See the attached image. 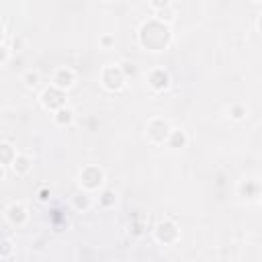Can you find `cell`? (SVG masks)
<instances>
[{"mask_svg":"<svg viewBox=\"0 0 262 262\" xmlns=\"http://www.w3.org/2000/svg\"><path fill=\"white\" fill-rule=\"evenodd\" d=\"M27 219H29V213H27L25 205H20V203H12V205L6 209V221H8L10 225H14V227L25 225Z\"/></svg>","mask_w":262,"mask_h":262,"instance_id":"9c48e42d","label":"cell"},{"mask_svg":"<svg viewBox=\"0 0 262 262\" xmlns=\"http://www.w3.org/2000/svg\"><path fill=\"white\" fill-rule=\"evenodd\" d=\"M170 4H172V0H149V6H151L154 10L166 8V6H170Z\"/></svg>","mask_w":262,"mask_h":262,"instance_id":"44dd1931","label":"cell"},{"mask_svg":"<svg viewBox=\"0 0 262 262\" xmlns=\"http://www.w3.org/2000/svg\"><path fill=\"white\" fill-rule=\"evenodd\" d=\"M178 225L172 221V219H164L156 225V239L162 242V244H174L178 239Z\"/></svg>","mask_w":262,"mask_h":262,"instance_id":"5b68a950","label":"cell"},{"mask_svg":"<svg viewBox=\"0 0 262 262\" xmlns=\"http://www.w3.org/2000/svg\"><path fill=\"white\" fill-rule=\"evenodd\" d=\"M31 166H33V160L27 156V154H14L12 162H10V168L14 170V174L18 176H25L31 172Z\"/></svg>","mask_w":262,"mask_h":262,"instance_id":"30bf717a","label":"cell"},{"mask_svg":"<svg viewBox=\"0 0 262 262\" xmlns=\"http://www.w3.org/2000/svg\"><path fill=\"white\" fill-rule=\"evenodd\" d=\"M147 86H149L154 92H164V90L170 86V76H168V72L162 70V68L151 70L149 76H147Z\"/></svg>","mask_w":262,"mask_h":262,"instance_id":"8992f818","label":"cell"},{"mask_svg":"<svg viewBox=\"0 0 262 262\" xmlns=\"http://www.w3.org/2000/svg\"><path fill=\"white\" fill-rule=\"evenodd\" d=\"M74 119H76V113L70 108V106H59L57 111H53V123L57 125V127H66V125H72L74 123Z\"/></svg>","mask_w":262,"mask_h":262,"instance_id":"8fae6325","label":"cell"},{"mask_svg":"<svg viewBox=\"0 0 262 262\" xmlns=\"http://www.w3.org/2000/svg\"><path fill=\"white\" fill-rule=\"evenodd\" d=\"M2 37H4V31H2V27H0V41H2Z\"/></svg>","mask_w":262,"mask_h":262,"instance_id":"d4e9b609","label":"cell"},{"mask_svg":"<svg viewBox=\"0 0 262 262\" xmlns=\"http://www.w3.org/2000/svg\"><path fill=\"white\" fill-rule=\"evenodd\" d=\"M41 104L47 108V111H57L59 106H63L66 104V90H61V88H57V86H49V88H45L43 92H41Z\"/></svg>","mask_w":262,"mask_h":262,"instance_id":"277c9868","label":"cell"},{"mask_svg":"<svg viewBox=\"0 0 262 262\" xmlns=\"http://www.w3.org/2000/svg\"><path fill=\"white\" fill-rule=\"evenodd\" d=\"M39 80H41L39 70H27V72L23 74V82H25L27 88H35V86L39 84Z\"/></svg>","mask_w":262,"mask_h":262,"instance_id":"9a60e30c","label":"cell"},{"mask_svg":"<svg viewBox=\"0 0 262 262\" xmlns=\"http://www.w3.org/2000/svg\"><path fill=\"white\" fill-rule=\"evenodd\" d=\"M104 182V172L98 166H84L80 170V184L84 190H94Z\"/></svg>","mask_w":262,"mask_h":262,"instance_id":"3957f363","label":"cell"},{"mask_svg":"<svg viewBox=\"0 0 262 262\" xmlns=\"http://www.w3.org/2000/svg\"><path fill=\"white\" fill-rule=\"evenodd\" d=\"M119 68L123 70L125 78H129V76H135V74H137V66H135L133 61H123V63H121Z\"/></svg>","mask_w":262,"mask_h":262,"instance_id":"ac0fdd59","label":"cell"},{"mask_svg":"<svg viewBox=\"0 0 262 262\" xmlns=\"http://www.w3.org/2000/svg\"><path fill=\"white\" fill-rule=\"evenodd\" d=\"M90 203H92V201H90V196H88L86 192H78V194L74 196V207H76V209H88Z\"/></svg>","mask_w":262,"mask_h":262,"instance_id":"e0dca14e","label":"cell"},{"mask_svg":"<svg viewBox=\"0 0 262 262\" xmlns=\"http://www.w3.org/2000/svg\"><path fill=\"white\" fill-rule=\"evenodd\" d=\"M6 59H8V49H6V47L0 43V63H4Z\"/></svg>","mask_w":262,"mask_h":262,"instance_id":"603a6c76","label":"cell"},{"mask_svg":"<svg viewBox=\"0 0 262 262\" xmlns=\"http://www.w3.org/2000/svg\"><path fill=\"white\" fill-rule=\"evenodd\" d=\"M14 149H12V145L10 143H0V164L4 166V164H10L12 162V158H14Z\"/></svg>","mask_w":262,"mask_h":262,"instance_id":"2e32d148","label":"cell"},{"mask_svg":"<svg viewBox=\"0 0 262 262\" xmlns=\"http://www.w3.org/2000/svg\"><path fill=\"white\" fill-rule=\"evenodd\" d=\"M254 2H260V0H254Z\"/></svg>","mask_w":262,"mask_h":262,"instance_id":"484cf974","label":"cell"},{"mask_svg":"<svg viewBox=\"0 0 262 262\" xmlns=\"http://www.w3.org/2000/svg\"><path fill=\"white\" fill-rule=\"evenodd\" d=\"M166 143H168L172 149H182V147H186L188 137H186V133H184L182 129H170V135H168Z\"/></svg>","mask_w":262,"mask_h":262,"instance_id":"7c38bea8","label":"cell"},{"mask_svg":"<svg viewBox=\"0 0 262 262\" xmlns=\"http://www.w3.org/2000/svg\"><path fill=\"white\" fill-rule=\"evenodd\" d=\"M100 45H102V49L113 47V45H115V37H113V35H102V37H100Z\"/></svg>","mask_w":262,"mask_h":262,"instance_id":"7402d4cb","label":"cell"},{"mask_svg":"<svg viewBox=\"0 0 262 262\" xmlns=\"http://www.w3.org/2000/svg\"><path fill=\"white\" fill-rule=\"evenodd\" d=\"M2 176H4V166L0 164V178H2Z\"/></svg>","mask_w":262,"mask_h":262,"instance_id":"cb8c5ba5","label":"cell"},{"mask_svg":"<svg viewBox=\"0 0 262 262\" xmlns=\"http://www.w3.org/2000/svg\"><path fill=\"white\" fill-rule=\"evenodd\" d=\"M53 86L61 88V90H70L76 84V72L72 68H57L53 74Z\"/></svg>","mask_w":262,"mask_h":262,"instance_id":"52a82bcc","label":"cell"},{"mask_svg":"<svg viewBox=\"0 0 262 262\" xmlns=\"http://www.w3.org/2000/svg\"><path fill=\"white\" fill-rule=\"evenodd\" d=\"M246 113H248V108H246V104H242V102H233V104L227 106V115H229L233 121H242V119L246 117Z\"/></svg>","mask_w":262,"mask_h":262,"instance_id":"5bb4252c","label":"cell"},{"mask_svg":"<svg viewBox=\"0 0 262 262\" xmlns=\"http://www.w3.org/2000/svg\"><path fill=\"white\" fill-rule=\"evenodd\" d=\"M170 123L166 119H151L145 127V137L151 141V143H164L170 135Z\"/></svg>","mask_w":262,"mask_h":262,"instance_id":"7a4b0ae2","label":"cell"},{"mask_svg":"<svg viewBox=\"0 0 262 262\" xmlns=\"http://www.w3.org/2000/svg\"><path fill=\"white\" fill-rule=\"evenodd\" d=\"M100 82H102V86H104L106 90L115 92V90H121V88L125 86L127 78H125V74H123V70H121L119 66H106V68L100 72Z\"/></svg>","mask_w":262,"mask_h":262,"instance_id":"6da1fadb","label":"cell"},{"mask_svg":"<svg viewBox=\"0 0 262 262\" xmlns=\"http://www.w3.org/2000/svg\"><path fill=\"white\" fill-rule=\"evenodd\" d=\"M49 196H51V190H49V186H41V188H39V194H37V199H39L41 203H47V201H49Z\"/></svg>","mask_w":262,"mask_h":262,"instance_id":"ffe728a7","label":"cell"},{"mask_svg":"<svg viewBox=\"0 0 262 262\" xmlns=\"http://www.w3.org/2000/svg\"><path fill=\"white\" fill-rule=\"evenodd\" d=\"M100 205H104V207L115 205V192H113V190H104V192L100 194Z\"/></svg>","mask_w":262,"mask_h":262,"instance_id":"d6986e66","label":"cell"},{"mask_svg":"<svg viewBox=\"0 0 262 262\" xmlns=\"http://www.w3.org/2000/svg\"><path fill=\"white\" fill-rule=\"evenodd\" d=\"M237 192L246 201H258L260 199V182H258V178L242 180L239 186H237Z\"/></svg>","mask_w":262,"mask_h":262,"instance_id":"ba28073f","label":"cell"},{"mask_svg":"<svg viewBox=\"0 0 262 262\" xmlns=\"http://www.w3.org/2000/svg\"><path fill=\"white\" fill-rule=\"evenodd\" d=\"M174 18H176V10L172 8V4H170V6H166V8L156 10V20H160V23H164V25L174 23Z\"/></svg>","mask_w":262,"mask_h":262,"instance_id":"4fadbf2b","label":"cell"}]
</instances>
